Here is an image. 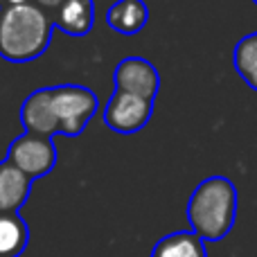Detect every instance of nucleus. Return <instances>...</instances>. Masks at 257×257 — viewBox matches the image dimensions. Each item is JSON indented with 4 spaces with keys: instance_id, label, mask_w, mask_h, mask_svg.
<instances>
[{
    "instance_id": "f8f14e48",
    "label": "nucleus",
    "mask_w": 257,
    "mask_h": 257,
    "mask_svg": "<svg viewBox=\"0 0 257 257\" xmlns=\"http://www.w3.org/2000/svg\"><path fill=\"white\" fill-rule=\"evenodd\" d=\"M232 66L237 75L244 79V84L250 90H257V32L237 41L232 50Z\"/></svg>"
},
{
    "instance_id": "20e7f679",
    "label": "nucleus",
    "mask_w": 257,
    "mask_h": 257,
    "mask_svg": "<svg viewBox=\"0 0 257 257\" xmlns=\"http://www.w3.org/2000/svg\"><path fill=\"white\" fill-rule=\"evenodd\" d=\"M57 145L52 138L34 136V133H23L16 140H12L7 149V160L16 169H21L32 181L48 176L57 165Z\"/></svg>"
},
{
    "instance_id": "9b49d317",
    "label": "nucleus",
    "mask_w": 257,
    "mask_h": 257,
    "mask_svg": "<svg viewBox=\"0 0 257 257\" xmlns=\"http://www.w3.org/2000/svg\"><path fill=\"white\" fill-rule=\"evenodd\" d=\"M151 257H208L205 241H201L194 232H172L158 239L151 250Z\"/></svg>"
},
{
    "instance_id": "ddd939ff",
    "label": "nucleus",
    "mask_w": 257,
    "mask_h": 257,
    "mask_svg": "<svg viewBox=\"0 0 257 257\" xmlns=\"http://www.w3.org/2000/svg\"><path fill=\"white\" fill-rule=\"evenodd\" d=\"M63 0H32V5H36V7H41V9H45V12H50V9H57L59 5H61Z\"/></svg>"
},
{
    "instance_id": "7ed1b4c3",
    "label": "nucleus",
    "mask_w": 257,
    "mask_h": 257,
    "mask_svg": "<svg viewBox=\"0 0 257 257\" xmlns=\"http://www.w3.org/2000/svg\"><path fill=\"white\" fill-rule=\"evenodd\" d=\"M237 187L226 176H210L194 187L187 203V221L201 241H221L235 226Z\"/></svg>"
},
{
    "instance_id": "6e6552de",
    "label": "nucleus",
    "mask_w": 257,
    "mask_h": 257,
    "mask_svg": "<svg viewBox=\"0 0 257 257\" xmlns=\"http://www.w3.org/2000/svg\"><path fill=\"white\" fill-rule=\"evenodd\" d=\"M32 178L16 169L9 160L0 163V212H18L27 203Z\"/></svg>"
},
{
    "instance_id": "4468645a",
    "label": "nucleus",
    "mask_w": 257,
    "mask_h": 257,
    "mask_svg": "<svg viewBox=\"0 0 257 257\" xmlns=\"http://www.w3.org/2000/svg\"><path fill=\"white\" fill-rule=\"evenodd\" d=\"M5 3H7V0H0V9H3V7H5Z\"/></svg>"
},
{
    "instance_id": "9d476101",
    "label": "nucleus",
    "mask_w": 257,
    "mask_h": 257,
    "mask_svg": "<svg viewBox=\"0 0 257 257\" xmlns=\"http://www.w3.org/2000/svg\"><path fill=\"white\" fill-rule=\"evenodd\" d=\"M30 244V228L18 212H0V257H21Z\"/></svg>"
},
{
    "instance_id": "1a4fd4ad",
    "label": "nucleus",
    "mask_w": 257,
    "mask_h": 257,
    "mask_svg": "<svg viewBox=\"0 0 257 257\" xmlns=\"http://www.w3.org/2000/svg\"><path fill=\"white\" fill-rule=\"evenodd\" d=\"M149 21L145 0H117L106 12V25L122 36H136Z\"/></svg>"
},
{
    "instance_id": "39448f33",
    "label": "nucleus",
    "mask_w": 257,
    "mask_h": 257,
    "mask_svg": "<svg viewBox=\"0 0 257 257\" xmlns=\"http://www.w3.org/2000/svg\"><path fill=\"white\" fill-rule=\"evenodd\" d=\"M154 113V102L115 90L104 106V124L115 133H138L147 126Z\"/></svg>"
},
{
    "instance_id": "0eeeda50",
    "label": "nucleus",
    "mask_w": 257,
    "mask_h": 257,
    "mask_svg": "<svg viewBox=\"0 0 257 257\" xmlns=\"http://www.w3.org/2000/svg\"><path fill=\"white\" fill-rule=\"evenodd\" d=\"M52 23L68 36H86L95 25L93 0H63L54 9Z\"/></svg>"
},
{
    "instance_id": "f257e3e1",
    "label": "nucleus",
    "mask_w": 257,
    "mask_h": 257,
    "mask_svg": "<svg viewBox=\"0 0 257 257\" xmlns=\"http://www.w3.org/2000/svg\"><path fill=\"white\" fill-rule=\"evenodd\" d=\"M97 95L86 86H48L25 97L21 106V122L25 126V133L43 138L61 133L75 138L97 113Z\"/></svg>"
},
{
    "instance_id": "2eb2a0df",
    "label": "nucleus",
    "mask_w": 257,
    "mask_h": 257,
    "mask_svg": "<svg viewBox=\"0 0 257 257\" xmlns=\"http://www.w3.org/2000/svg\"><path fill=\"white\" fill-rule=\"evenodd\" d=\"M253 3H255V5H257V0H253Z\"/></svg>"
},
{
    "instance_id": "f03ea898",
    "label": "nucleus",
    "mask_w": 257,
    "mask_h": 257,
    "mask_svg": "<svg viewBox=\"0 0 257 257\" xmlns=\"http://www.w3.org/2000/svg\"><path fill=\"white\" fill-rule=\"evenodd\" d=\"M52 18L36 5H14L0 9V57L27 63L45 54L52 41Z\"/></svg>"
},
{
    "instance_id": "423d86ee",
    "label": "nucleus",
    "mask_w": 257,
    "mask_h": 257,
    "mask_svg": "<svg viewBox=\"0 0 257 257\" xmlns=\"http://www.w3.org/2000/svg\"><path fill=\"white\" fill-rule=\"evenodd\" d=\"M115 90L154 102L160 88V75L145 57H126L115 66Z\"/></svg>"
}]
</instances>
